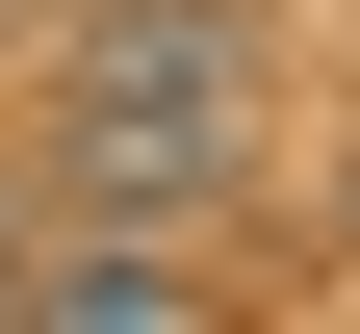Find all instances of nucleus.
I'll return each mask as SVG.
<instances>
[{
	"label": "nucleus",
	"instance_id": "obj_1",
	"mask_svg": "<svg viewBox=\"0 0 360 334\" xmlns=\"http://www.w3.org/2000/svg\"><path fill=\"white\" fill-rule=\"evenodd\" d=\"M52 52V206H103V231H206V206H257V129H283V77H257V0H52L26 26Z\"/></svg>",
	"mask_w": 360,
	"mask_h": 334
},
{
	"label": "nucleus",
	"instance_id": "obj_2",
	"mask_svg": "<svg viewBox=\"0 0 360 334\" xmlns=\"http://www.w3.org/2000/svg\"><path fill=\"white\" fill-rule=\"evenodd\" d=\"M0 309H26V334H180V309H206V283H180L155 231H103V206H77V257H52V231H26V283H0Z\"/></svg>",
	"mask_w": 360,
	"mask_h": 334
},
{
	"label": "nucleus",
	"instance_id": "obj_3",
	"mask_svg": "<svg viewBox=\"0 0 360 334\" xmlns=\"http://www.w3.org/2000/svg\"><path fill=\"white\" fill-rule=\"evenodd\" d=\"M335 231H360V155H335Z\"/></svg>",
	"mask_w": 360,
	"mask_h": 334
}]
</instances>
